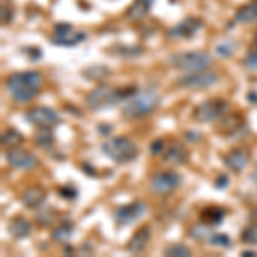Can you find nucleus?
<instances>
[{
    "mask_svg": "<svg viewBox=\"0 0 257 257\" xmlns=\"http://www.w3.org/2000/svg\"><path fill=\"white\" fill-rule=\"evenodd\" d=\"M41 84H43V77L36 70L16 72L7 77L6 81V88L9 91L11 98L18 103L31 101L35 96H38Z\"/></svg>",
    "mask_w": 257,
    "mask_h": 257,
    "instance_id": "f257e3e1",
    "label": "nucleus"
},
{
    "mask_svg": "<svg viewBox=\"0 0 257 257\" xmlns=\"http://www.w3.org/2000/svg\"><path fill=\"white\" fill-rule=\"evenodd\" d=\"M160 105V96L156 91L153 89H144L138 91L136 94H132L131 98L123 101L122 106V115L125 118H141L144 115H149L151 111H155Z\"/></svg>",
    "mask_w": 257,
    "mask_h": 257,
    "instance_id": "f03ea898",
    "label": "nucleus"
},
{
    "mask_svg": "<svg viewBox=\"0 0 257 257\" xmlns=\"http://www.w3.org/2000/svg\"><path fill=\"white\" fill-rule=\"evenodd\" d=\"M136 93L138 91L134 88L117 89V88H110V86H98V88H94L86 96V105L91 110H103V108H108L111 105H117L120 101H125V99H128Z\"/></svg>",
    "mask_w": 257,
    "mask_h": 257,
    "instance_id": "7ed1b4c3",
    "label": "nucleus"
},
{
    "mask_svg": "<svg viewBox=\"0 0 257 257\" xmlns=\"http://www.w3.org/2000/svg\"><path fill=\"white\" fill-rule=\"evenodd\" d=\"M101 151L103 155H106L115 163H128V161L138 158L139 155V149L136 146V143L132 139L125 138V136L113 138L106 141V143H103Z\"/></svg>",
    "mask_w": 257,
    "mask_h": 257,
    "instance_id": "20e7f679",
    "label": "nucleus"
},
{
    "mask_svg": "<svg viewBox=\"0 0 257 257\" xmlns=\"http://www.w3.org/2000/svg\"><path fill=\"white\" fill-rule=\"evenodd\" d=\"M168 64L172 67L184 72H197V70H206L213 64V57L206 52H182L175 53L168 59Z\"/></svg>",
    "mask_w": 257,
    "mask_h": 257,
    "instance_id": "39448f33",
    "label": "nucleus"
},
{
    "mask_svg": "<svg viewBox=\"0 0 257 257\" xmlns=\"http://www.w3.org/2000/svg\"><path fill=\"white\" fill-rule=\"evenodd\" d=\"M228 110V103L221 98H211L194 108V118L201 123H209L221 118Z\"/></svg>",
    "mask_w": 257,
    "mask_h": 257,
    "instance_id": "423d86ee",
    "label": "nucleus"
},
{
    "mask_svg": "<svg viewBox=\"0 0 257 257\" xmlns=\"http://www.w3.org/2000/svg\"><path fill=\"white\" fill-rule=\"evenodd\" d=\"M218 82V74L206 70H197V72H187L184 76H180L177 79V84L182 88H190V89H202V88H211Z\"/></svg>",
    "mask_w": 257,
    "mask_h": 257,
    "instance_id": "0eeeda50",
    "label": "nucleus"
},
{
    "mask_svg": "<svg viewBox=\"0 0 257 257\" xmlns=\"http://www.w3.org/2000/svg\"><path fill=\"white\" fill-rule=\"evenodd\" d=\"M26 120L31 125L38 128H50L57 127L60 123V117L55 110L47 108V106H35L26 111Z\"/></svg>",
    "mask_w": 257,
    "mask_h": 257,
    "instance_id": "6e6552de",
    "label": "nucleus"
},
{
    "mask_svg": "<svg viewBox=\"0 0 257 257\" xmlns=\"http://www.w3.org/2000/svg\"><path fill=\"white\" fill-rule=\"evenodd\" d=\"M180 184H182V177L177 172H173V170H168V172L156 173L151 178V182H149V187H151L155 194L167 196V194H172Z\"/></svg>",
    "mask_w": 257,
    "mask_h": 257,
    "instance_id": "1a4fd4ad",
    "label": "nucleus"
},
{
    "mask_svg": "<svg viewBox=\"0 0 257 257\" xmlns=\"http://www.w3.org/2000/svg\"><path fill=\"white\" fill-rule=\"evenodd\" d=\"M84 40V33L76 31L70 24H57L52 36V43L59 45V47H76V45H79Z\"/></svg>",
    "mask_w": 257,
    "mask_h": 257,
    "instance_id": "9d476101",
    "label": "nucleus"
},
{
    "mask_svg": "<svg viewBox=\"0 0 257 257\" xmlns=\"http://www.w3.org/2000/svg\"><path fill=\"white\" fill-rule=\"evenodd\" d=\"M6 160H7V163L16 170H31L38 165V160H36V156L33 155V153L26 151V149H23L19 146L7 149Z\"/></svg>",
    "mask_w": 257,
    "mask_h": 257,
    "instance_id": "9b49d317",
    "label": "nucleus"
},
{
    "mask_svg": "<svg viewBox=\"0 0 257 257\" xmlns=\"http://www.w3.org/2000/svg\"><path fill=\"white\" fill-rule=\"evenodd\" d=\"M144 213H146V204L143 201H134L115 211V221L118 225H132L139 218H143Z\"/></svg>",
    "mask_w": 257,
    "mask_h": 257,
    "instance_id": "f8f14e48",
    "label": "nucleus"
},
{
    "mask_svg": "<svg viewBox=\"0 0 257 257\" xmlns=\"http://www.w3.org/2000/svg\"><path fill=\"white\" fill-rule=\"evenodd\" d=\"M202 28V21L197 18H187L178 23L175 28L168 31L170 38H192L196 33Z\"/></svg>",
    "mask_w": 257,
    "mask_h": 257,
    "instance_id": "ddd939ff",
    "label": "nucleus"
},
{
    "mask_svg": "<svg viewBox=\"0 0 257 257\" xmlns=\"http://www.w3.org/2000/svg\"><path fill=\"white\" fill-rule=\"evenodd\" d=\"M248 161H250V155H248L247 149L237 148V149H231L225 156V167L228 170H231V172L240 173L242 170H245Z\"/></svg>",
    "mask_w": 257,
    "mask_h": 257,
    "instance_id": "4468645a",
    "label": "nucleus"
},
{
    "mask_svg": "<svg viewBox=\"0 0 257 257\" xmlns=\"http://www.w3.org/2000/svg\"><path fill=\"white\" fill-rule=\"evenodd\" d=\"M45 201H47V192L41 187H30L24 190L23 196H21V202H23L28 209H33V211L40 209L41 206L45 204Z\"/></svg>",
    "mask_w": 257,
    "mask_h": 257,
    "instance_id": "2eb2a0df",
    "label": "nucleus"
},
{
    "mask_svg": "<svg viewBox=\"0 0 257 257\" xmlns=\"http://www.w3.org/2000/svg\"><path fill=\"white\" fill-rule=\"evenodd\" d=\"M149 238H151V230H149V226L139 228L131 237V240H128L127 250L131 252V254H141V252H144V248L148 247Z\"/></svg>",
    "mask_w": 257,
    "mask_h": 257,
    "instance_id": "dca6fc26",
    "label": "nucleus"
},
{
    "mask_svg": "<svg viewBox=\"0 0 257 257\" xmlns=\"http://www.w3.org/2000/svg\"><path fill=\"white\" fill-rule=\"evenodd\" d=\"M187 158H189L187 149L180 143H172L167 148V151L163 153V160L172 165H185L187 163Z\"/></svg>",
    "mask_w": 257,
    "mask_h": 257,
    "instance_id": "f3484780",
    "label": "nucleus"
},
{
    "mask_svg": "<svg viewBox=\"0 0 257 257\" xmlns=\"http://www.w3.org/2000/svg\"><path fill=\"white\" fill-rule=\"evenodd\" d=\"M242 123H243L242 115H238V113L223 115V117L219 118V123H218V132L221 136H231V134H235V132L240 131Z\"/></svg>",
    "mask_w": 257,
    "mask_h": 257,
    "instance_id": "a211bd4d",
    "label": "nucleus"
},
{
    "mask_svg": "<svg viewBox=\"0 0 257 257\" xmlns=\"http://www.w3.org/2000/svg\"><path fill=\"white\" fill-rule=\"evenodd\" d=\"M9 233L14 238H26L31 235V223L23 216H16L9 221Z\"/></svg>",
    "mask_w": 257,
    "mask_h": 257,
    "instance_id": "6ab92c4d",
    "label": "nucleus"
},
{
    "mask_svg": "<svg viewBox=\"0 0 257 257\" xmlns=\"http://www.w3.org/2000/svg\"><path fill=\"white\" fill-rule=\"evenodd\" d=\"M153 4H155V0H134V4L125 12V16L132 21L144 19L149 14V11H151Z\"/></svg>",
    "mask_w": 257,
    "mask_h": 257,
    "instance_id": "aec40b11",
    "label": "nucleus"
},
{
    "mask_svg": "<svg viewBox=\"0 0 257 257\" xmlns=\"http://www.w3.org/2000/svg\"><path fill=\"white\" fill-rule=\"evenodd\" d=\"M257 21V0H252L250 4H245L235 12V23L250 24Z\"/></svg>",
    "mask_w": 257,
    "mask_h": 257,
    "instance_id": "412c9836",
    "label": "nucleus"
},
{
    "mask_svg": "<svg viewBox=\"0 0 257 257\" xmlns=\"http://www.w3.org/2000/svg\"><path fill=\"white\" fill-rule=\"evenodd\" d=\"M225 209L221 208H216V206H209V208L202 209L201 213V223H204L206 226H214V225H219L225 218Z\"/></svg>",
    "mask_w": 257,
    "mask_h": 257,
    "instance_id": "4be33fe9",
    "label": "nucleus"
},
{
    "mask_svg": "<svg viewBox=\"0 0 257 257\" xmlns=\"http://www.w3.org/2000/svg\"><path fill=\"white\" fill-rule=\"evenodd\" d=\"M0 141H2V146L7 148V149H12V148H18L23 144L24 138L21 136V132H18L16 128H7V131L2 132V138H0Z\"/></svg>",
    "mask_w": 257,
    "mask_h": 257,
    "instance_id": "5701e85b",
    "label": "nucleus"
},
{
    "mask_svg": "<svg viewBox=\"0 0 257 257\" xmlns=\"http://www.w3.org/2000/svg\"><path fill=\"white\" fill-rule=\"evenodd\" d=\"M72 233H74L72 223H70V221H64L62 225H59V226L55 228V230H53L52 238H53V242L65 243V242H69V238L72 237Z\"/></svg>",
    "mask_w": 257,
    "mask_h": 257,
    "instance_id": "b1692460",
    "label": "nucleus"
},
{
    "mask_svg": "<svg viewBox=\"0 0 257 257\" xmlns=\"http://www.w3.org/2000/svg\"><path fill=\"white\" fill-rule=\"evenodd\" d=\"M190 248L185 247L184 243H173V245H168L165 248V255L168 257H190Z\"/></svg>",
    "mask_w": 257,
    "mask_h": 257,
    "instance_id": "393cba45",
    "label": "nucleus"
},
{
    "mask_svg": "<svg viewBox=\"0 0 257 257\" xmlns=\"http://www.w3.org/2000/svg\"><path fill=\"white\" fill-rule=\"evenodd\" d=\"M113 52H110V53H113V55H118V57H125V59H132V57H139L141 53H143V48L141 47H115V48H111Z\"/></svg>",
    "mask_w": 257,
    "mask_h": 257,
    "instance_id": "a878e982",
    "label": "nucleus"
},
{
    "mask_svg": "<svg viewBox=\"0 0 257 257\" xmlns=\"http://www.w3.org/2000/svg\"><path fill=\"white\" fill-rule=\"evenodd\" d=\"M35 141L41 148H50L53 143H55V138H53V134L50 132V128H40V132L36 134Z\"/></svg>",
    "mask_w": 257,
    "mask_h": 257,
    "instance_id": "bb28decb",
    "label": "nucleus"
},
{
    "mask_svg": "<svg viewBox=\"0 0 257 257\" xmlns=\"http://www.w3.org/2000/svg\"><path fill=\"white\" fill-rule=\"evenodd\" d=\"M209 243L211 245H216V247H225V248H230L231 247V240L228 235L225 233H213L209 237Z\"/></svg>",
    "mask_w": 257,
    "mask_h": 257,
    "instance_id": "cd10ccee",
    "label": "nucleus"
},
{
    "mask_svg": "<svg viewBox=\"0 0 257 257\" xmlns=\"http://www.w3.org/2000/svg\"><path fill=\"white\" fill-rule=\"evenodd\" d=\"M242 240L243 243H250V245L257 243V226H247L242 231Z\"/></svg>",
    "mask_w": 257,
    "mask_h": 257,
    "instance_id": "c85d7f7f",
    "label": "nucleus"
},
{
    "mask_svg": "<svg viewBox=\"0 0 257 257\" xmlns=\"http://www.w3.org/2000/svg\"><path fill=\"white\" fill-rule=\"evenodd\" d=\"M84 74L88 76V79H101L106 74H110V70L105 67H91L88 70H84Z\"/></svg>",
    "mask_w": 257,
    "mask_h": 257,
    "instance_id": "c756f323",
    "label": "nucleus"
},
{
    "mask_svg": "<svg viewBox=\"0 0 257 257\" xmlns=\"http://www.w3.org/2000/svg\"><path fill=\"white\" fill-rule=\"evenodd\" d=\"M245 67L250 70H257V48H250L245 57Z\"/></svg>",
    "mask_w": 257,
    "mask_h": 257,
    "instance_id": "7c9ffc66",
    "label": "nucleus"
},
{
    "mask_svg": "<svg viewBox=\"0 0 257 257\" xmlns=\"http://www.w3.org/2000/svg\"><path fill=\"white\" fill-rule=\"evenodd\" d=\"M216 53L221 57H230L233 53V45L231 43H221L216 47Z\"/></svg>",
    "mask_w": 257,
    "mask_h": 257,
    "instance_id": "2f4dec72",
    "label": "nucleus"
},
{
    "mask_svg": "<svg viewBox=\"0 0 257 257\" xmlns=\"http://www.w3.org/2000/svg\"><path fill=\"white\" fill-rule=\"evenodd\" d=\"M59 194L62 197H65V199H69V201H72V199H76L77 197V190L74 189V187H62L60 190H59Z\"/></svg>",
    "mask_w": 257,
    "mask_h": 257,
    "instance_id": "473e14b6",
    "label": "nucleus"
},
{
    "mask_svg": "<svg viewBox=\"0 0 257 257\" xmlns=\"http://www.w3.org/2000/svg\"><path fill=\"white\" fill-rule=\"evenodd\" d=\"M11 19H12V9H11V7L4 6L2 7V23L7 24V23H11Z\"/></svg>",
    "mask_w": 257,
    "mask_h": 257,
    "instance_id": "72a5a7b5",
    "label": "nucleus"
},
{
    "mask_svg": "<svg viewBox=\"0 0 257 257\" xmlns=\"http://www.w3.org/2000/svg\"><path fill=\"white\" fill-rule=\"evenodd\" d=\"M163 151V141H155V143L151 144V153L153 155H158V153Z\"/></svg>",
    "mask_w": 257,
    "mask_h": 257,
    "instance_id": "f704fd0d",
    "label": "nucleus"
},
{
    "mask_svg": "<svg viewBox=\"0 0 257 257\" xmlns=\"http://www.w3.org/2000/svg\"><path fill=\"white\" fill-rule=\"evenodd\" d=\"M228 184H230V180H228V177H226V175H219V177L216 178V187H218V189H225Z\"/></svg>",
    "mask_w": 257,
    "mask_h": 257,
    "instance_id": "c9c22d12",
    "label": "nucleus"
},
{
    "mask_svg": "<svg viewBox=\"0 0 257 257\" xmlns=\"http://www.w3.org/2000/svg\"><path fill=\"white\" fill-rule=\"evenodd\" d=\"M242 255H243V257H252V255H255V252H252V250H245V252H242Z\"/></svg>",
    "mask_w": 257,
    "mask_h": 257,
    "instance_id": "e433bc0d",
    "label": "nucleus"
},
{
    "mask_svg": "<svg viewBox=\"0 0 257 257\" xmlns=\"http://www.w3.org/2000/svg\"><path fill=\"white\" fill-rule=\"evenodd\" d=\"M248 99H250V101H252V99L257 101V93H250V94H248Z\"/></svg>",
    "mask_w": 257,
    "mask_h": 257,
    "instance_id": "4c0bfd02",
    "label": "nucleus"
},
{
    "mask_svg": "<svg viewBox=\"0 0 257 257\" xmlns=\"http://www.w3.org/2000/svg\"><path fill=\"white\" fill-rule=\"evenodd\" d=\"M250 48H257V30H255V36H254V43L250 45Z\"/></svg>",
    "mask_w": 257,
    "mask_h": 257,
    "instance_id": "58836bf2",
    "label": "nucleus"
}]
</instances>
